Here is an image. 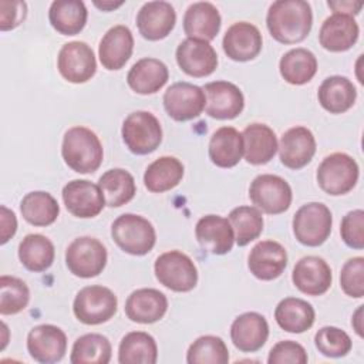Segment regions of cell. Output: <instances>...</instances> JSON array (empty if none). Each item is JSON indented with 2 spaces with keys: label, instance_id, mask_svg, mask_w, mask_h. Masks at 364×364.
<instances>
[{
  "label": "cell",
  "instance_id": "cell-1",
  "mask_svg": "<svg viewBox=\"0 0 364 364\" xmlns=\"http://www.w3.org/2000/svg\"><path fill=\"white\" fill-rule=\"evenodd\" d=\"M270 36L282 44L303 41L313 26L311 7L304 0H277L270 4L266 16Z\"/></svg>",
  "mask_w": 364,
  "mask_h": 364
},
{
  "label": "cell",
  "instance_id": "cell-2",
  "mask_svg": "<svg viewBox=\"0 0 364 364\" xmlns=\"http://www.w3.org/2000/svg\"><path fill=\"white\" fill-rule=\"evenodd\" d=\"M61 155L64 162L78 173H92L102 162V144L87 127H71L63 136Z\"/></svg>",
  "mask_w": 364,
  "mask_h": 364
},
{
  "label": "cell",
  "instance_id": "cell-3",
  "mask_svg": "<svg viewBox=\"0 0 364 364\" xmlns=\"http://www.w3.org/2000/svg\"><path fill=\"white\" fill-rule=\"evenodd\" d=\"M111 236L121 250L132 256L149 253L156 242V232L152 223L134 213L118 216L111 225Z\"/></svg>",
  "mask_w": 364,
  "mask_h": 364
},
{
  "label": "cell",
  "instance_id": "cell-4",
  "mask_svg": "<svg viewBox=\"0 0 364 364\" xmlns=\"http://www.w3.org/2000/svg\"><path fill=\"white\" fill-rule=\"evenodd\" d=\"M358 175V164L353 156L344 152H334L321 161L316 179L323 192L340 196L348 193L355 186Z\"/></svg>",
  "mask_w": 364,
  "mask_h": 364
},
{
  "label": "cell",
  "instance_id": "cell-5",
  "mask_svg": "<svg viewBox=\"0 0 364 364\" xmlns=\"http://www.w3.org/2000/svg\"><path fill=\"white\" fill-rule=\"evenodd\" d=\"M118 307V299L114 291L105 286H85L74 299L73 311L78 321L87 326H97L111 320Z\"/></svg>",
  "mask_w": 364,
  "mask_h": 364
},
{
  "label": "cell",
  "instance_id": "cell-6",
  "mask_svg": "<svg viewBox=\"0 0 364 364\" xmlns=\"http://www.w3.org/2000/svg\"><path fill=\"white\" fill-rule=\"evenodd\" d=\"M333 226V215L321 202H309L297 209L293 216V233L304 246L317 247L323 245Z\"/></svg>",
  "mask_w": 364,
  "mask_h": 364
},
{
  "label": "cell",
  "instance_id": "cell-7",
  "mask_svg": "<svg viewBox=\"0 0 364 364\" xmlns=\"http://www.w3.org/2000/svg\"><path fill=\"white\" fill-rule=\"evenodd\" d=\"M154 272L156 280L172 291L186 293L193 290L198 283V270L193 260L179 250L159 255L155 260Z\"/></svg>",
  "mask_w": 364,
  "mask_h": 364
},
{
  "label": "cell",
  "instance_id": "cell-8",
  "mask_svg": "<svg viewBox=\"0 0 364 364\" xmlns=\"http://www.w3.org/2000/svg\"><path fill=\"white\" fill-rule=\"evenodd\" d=\"M122 141L135 155L154 152L162 142L159 119L149 111L131 112L122 122Z\"/></svg>",
  "mask_w": 364,
  "mask_h": 364
},
{
  "label": "cell",
  "instance_id": "cell-9",
  "mask_svg": "<svg viewBox=\"0 0 364 364\" xmlns=\"http://www.w3.org/2000/svg\"><path fill=\"white\" fill-rule=\"evenodd\" d=\"M108 253L105 246L95 237L81 236L74 239L65 250L68 270L82 279L98 276L107 264Z\"/></svg>",
  "mask_w": 364,
  "mask_h": 364
},
{
  "label": "cell",
  "instance_id": "cell-10",
  "mask_svg": "<svg viewBox=\"0 0 364 364\" xmlns=\"http://www.w3.org/2000/svg\"><path fill=\"white\" fill-rule=\"evenodd\" d=\"M249 198L255 208L269 215L286 212L293 199L290 185L279 175H257L249 188Z\"/></svg>",
  "mask_w": 364,
  "mask_h": 364
},
{
  "label": "cell",
  "instance_id": "cell-11",
  "mask_svg": "<svg viewBox=\"0 0 364 364\" xmlns=\"http://www.w3.org/2000/svg\"><path fill=\"white\" fill-rule=\"evenodd\" d=\"M57 68L64 80L73 84L90 81L97 71L92 48L84 41L65 43L57 57Z\"/></svg>",
  "mask_w": 364,
  "mask_h": 364
},
{
  "label": "cell",
  "instance_id": "cell-12",
  "mask_svg": "<svg viewBox=\"0 0 364 364\" xmlns=\"http://www.w3.org/2000/svg\"><path fill=\"white\" fill-rule=\"evenodd\" d=\"M206 98L200 87L181 81L166 88L164 94V108L166 114L179 122L198 118L205 109Z\"/></svg>",
  "mask_w": 364,
  "mask_h": 364
},
{
  "label": "cell",
  "instance_id": "cell-13",
  "mask_svg": "<svg viewBox=\"0 0 364 364\" xmlns=\"http://www.w3.org/2000/svg\"><path fill=\"white\" fill-rule=\"evenodd\" d=\"M63 200L67 210L81 219L95 218L105 206L102 191L87 179H74L63 188Z\"/></svg>",
  "mask_w": 364,
  "mask_h": 364
},
{
  "label": "cell",
  "instance_id": "cell-14",
  "mask_svg": "<svg viewBox=\"0 0 364 364\" xmlns=\"http://www.w3.org/2000/svg\"><path fill=\"white\" fill-rule=\"evenodd\" d=\"M206 104L205 111L216 119H233L245 108V97L237 85L229 81L208 82L203 88Z\"/></svg>",
  "mask_w": 364,
  "mask_h": 364
},
{
  "label": "cell",
  "instance_id": "cell-15",
  "mask_svg": "<svg viewBox=\"0 0 364 364\" xmlns=\"http://www.w3.org/2000/svg\"><path fill=\"white\" fill-rule=\"evenodd\" d=\"M175 57L179 68L195 78L208 77L218 67V54L205 40L185 38L179 43Z\"/></svg>",
  "mask_w": 364,
  "mask_h": 364
},
{
  "label": "cell",
  "instance_id": "cell-16",
  "mask_svg": "<svg viewBox=\"0 0 364 364\" xmlns=\"http://www.w3.org/2000/svg\"><path fill=\"white\" fill-rule=\"evenodd\" d=\"M27 350L30 357L38 363H57L65 355L67 336L57 326L38 324L27 334Z\"/></svg>",
  "mask_w": 364,
  "mask_h": 364
},
{
  "label": "cell",
  "instance_id": "cell-17",
  "mask_svg": "<svg viewBox=\"0 0 364 364\" xmlns=\"http://www.w3.org/2000/svg\"><path fill=\"white\" fill-rule=\"evenodd\" d=\"M263 38L259 28L247 21H237L232 24L222 41L225 54L233 61H250L262 51Z\"/></svg>",
  "mask_w": 364,
  "mask_h": 364
},
{
  "label": "cell",
  "instance_id": "cell-18",
  "mask_svg": "<svg viewBox=\"0 0 364 364\" xmlns=\"http://www.w3.org/2000/svg\"><path fill=\"white\" fill-rule=\"evenodd\" d=\"M291 282L307 296L324 294L333 282L331 269L323 257L304 256L293 267Z\"/></svg>",
  "mask_w": 364,
  "mask_h": 364
},
{
  "label": "cell",
  "instance_id": "cell-19",
  "mask_svg": "<svg viewBox=\"0 0 364 364\" xmlns=\"http://www.w3.org/2000/svg\"><path fill=\"white\" fill-rule=\"evenodd\" d=\"M280 162L289 169L306 166L316 154V138L313 132L301 125L287 129L279 142Z\"/></svg>",
  "mask_w": 364,
  "mask_h": 364
},
{
  "label": "cell",
  "instance_id": "cell-20",
  "mask_svg": "<svg viewBox=\"0 0 364 364\" xmlns=\"http://www.w3.org/2000/svg\"><path fill=\"white\" fill-rule=\"evenodd\" d=\"M287 266V252L276 240H262L256 243L247 257L250 273L259 280L277 279Z\"/></svg>",
  "mask_w": 364,
  "mask_h": 364
},
{
  "label": "cell",
  "instance_id": "cell-21",
  "mask_svg": "<svg viewBox=\"0 0 364 364\" xmlns=\"http://www.w3.org/2000/svg\"><path fill=\"white\" fill-rule=\"evenodd\" d=\"M175 23V9L171 3L164 0L145 3L136 14L138 31L149 41L165 38L173 30Z\"/></svg>",
  "mask_w": 364,
  "mask_h": 364
},
{
  "label": "cell",
  "instance_id": "cell-22",
  "mask_svg": "<svg viewBox=\"0 0 364 364\" xmlns=\"http://www.w3.org/2000/svg\"><path fill=\"white\" fill-rule=\"evenodd\" d=\"M360 27L354 17L333 13L327 17L318 31L320 46L331 53L350 50L358 40Z\"/></svg>",
  "mask_w": 364,
  "mask_h": 364
},
{
  "label": "cell",
  "instance_id": "cell-23",
  "mask_svg": "<svg viewBox=\"0 0 364 364\" xmlns=\"http://www.w3.org/2000/svg\"><path fill=\"white\" fill-rule=\"evenodd\" d=\"M195 236L200 247L212 255H226L235 243L230 222L219 215L202 216L196 222Z\"/></svg>",
  "mask_w": 364,
  "mask_h": 364
},
{
  "label": "cell",
  "instance_id": "cell-24",
  "mask_svg": "<svg viewBox=\"0 0 364 364\" xmlns=\"http://www.w3.org/2000/svg\"><path fill=\"white\" fill-rule=\"evenodd\" d=\"M267 337V320L256 311H247L237 316L230 326V340L242 353H255L260 350L266 344Z\"/></svg>",
  "mask_w": 364,
  "mask_h": 364
},
{
  "label": "cell",
  "instance_id": "cell-25",
  "mask_svg": "<svg viewBox=\"0 0 364 364\" xmlns=\"http://www.w3.org/2000/svg\"><path fill=\"white\" fill-rule=\"evenodd\" d=\"M168 310L166 296L151 287L134 290L125 301L127 317L139 324H152L159 321Z\"/></svg>",
  "mask_w": 364,
  "mask_h": 364
},
{
  "label": "cell",
  "instance_id": "cell-26",
  "mask_svg": "<svg viewBox=\"0 0 364 364\" xmlns=\"http://www.w3.org/2000/svg\"><path fill=\"white\" fill-rule=\"evenodd\" d=\"M134 50V36L132 31L124 26L118 24L111 27L101 38L98 46V57L104 68L109 71L119 70L132 55Z\"/></svg>",
  "mask_w": 364,
  "mask_h": 364
},
{
  "label": "cell",
  "instance_id": "cell-27",
  "mask_svg": "<svg viewBox=\"0 0 364 364\" xmlns=\"http://www.w3.org/2000/svg\"><path fill=\"white\" fill-rule=\"evenodd\" d=\"M243 155L247 164L264 165L277 152L279 144L274 131L266 125L253 122L249 124L243 132Z\"/></svg>",
  "mask_w": 364,
  "mask_h": 364
},
{
  "label": "cell",
  "instance_id": "cell-28",
  "mask_svg": "<svg viewBox=\"0 0 364 364\" xmlns=\"http://www.w3.org/2000/svg\"><path fill=\"white\" fill-rule=\"evenodd\" d=\"M169 71L158 58L145 57L138 60L127 74L128 87L141 95L158 92L168 81Z\"/></svg>",
  "mask_w": 364,
  "mask_h": 364
},
{
  "label": "cell",
  "instance_id": "cell-29",
  "mask_svg": "<svg viewBox=\"0 0 364 364\" xmlns=\"http://www.w3.org/2000/svg\"><path fill=\"white\" fill-rule=\"evenodd\" d=\"M220 24L219 10L209 1L192 3L183 16V31L189 38L210 41L218 36Z\"/></svg>",
  "mask_w": 364,
  "mask_h": 364
},
{
  "label": "cell",
  "instance_id": "cell-30",
  "mask_svg": "<svg viewBox=\"0 0 364 364\" xmlns=\"http://www.w3.org/2000/svg\"><path fill=\"white\" fill-rule=\"evenodd\" d=\"M208 154L212 164L219 168L236 166L243 155L242 132L233 127L218 128L210 136Z\"/></svg>",
  "mask_w": 364,
  "mask_h": 364
},
{
  "label": "cell",
  "instance_id": "cell-31",
  "mask_svg": "<svg viewBox=\"0 0 364 364\" xmlns=\"http://www.w3.org/2000/svg\"><path fill=\"white\" fill-rule=\"evenodd\" d=\"M317 98L330 114H343L355 104L357 90L347 77L331 75L320 84Z\"/></svg>",
  "mask_w": 364,
  "mask_h": 364
},
{
  "label": "cell",
  "instance_id": "cell-32",
  "mask_svg": "<svg viewBox=\"0 0 364 364\" xmlns=\"http://www.w3.org/2000/svg\"><path fill=\"white\" fill-rule=\"evenodd\" d=\"M316 313L313 306L299 297H286L274 309V320L287 333L300 334L311 328Z\"/></svg>",
  "mask_w": 364,
  "mask_h": 364
},
{
  "label": "cell",
  "instance_id": "cell-33",
  "mask_svg": "<svg viewBox=\"0 0 364 364\" xmlns=\"http://www.w3.org/2000/svg\"><path fill=\"white\" fill-rule=\"evenodd\" d=\"M88 11L80 0H55L48 10L51 27L63 36L78 34L87 23Z\"/></svg>",
  "mask_w": 364,
  "mask_h": 364
},
{
  "label": "cell",
  "instance_id": "cell-34",
  "mask_svg": "<svg viewBox=\"0 0 364 364\" xmlns=\"http://www.w3.org/2000/svg\"><path fill=\"white\" fill-rule=\"evenodd\" d=\"M183 165L175 156H159L148 165L144 173V185L149 192L162 193L173 189L183 178Z\"/></svg>",
  "mask_w": 364,
  "mask_h": 364
},
{
  "label": "cell",
  "instance_id": "cell-35",
  "mask_svg": "<svg viewBox=\"0 0 364 364\" xmlns=\"http://www.w3.org/2000/svg\"><path fill=\"white\" fill-rule=\"evenodd\" d=\"M279 71L286 82L291 85H303L311 81L316 75L317 58L307 48H291L280 58Z\"/></svg>",
  "mask_w": 364,
  "mask_h": 364
},
{
  "label": "cell",
  "instance_id": "cell-36",
  "mask_svg": "<svg viewBox=\"0 0 364 364\" xmlns=\"http://www.w3.org/2000/svg\"><path fill=\"white\" fill-rule=\"evenodd\" d=\"M98 186L102 191L105 205L109 208H119L128 203L136 193L134 176L122 168H112L104 172L98 179Z\"/></svg>",
  "mask_w": 364,
  "mask_h": 364
},
{
  "label": "cell",
  "instance_id": "cell-37",
  "mask_svg": "<svg viewBox=\"0 0 364 364\" xmlns=\"http://www.w3.org/2000/svg\"><path fill=\"white\" fill-rule=\"evenodd\" d=\"M55 250L53 242L40 233H30L18 245L21 264L34 273L47 270L54 262Z\"/></svg>",
  "mask_w": 364,
  "mask_h": 364
},
{
  "label": "cell",
  "instance_id": "cell-38",
  "mask_svg": "<svg viewBox=\"0 0 364 364\" xmlns=\"http://www.w3.org/2000/svg\"><path fill=\"white\" fill-rule=\"evenodd\" d=\"M158 347L155 338L145 331L125 334L118 347L119 364H155Z\"/></svg>",
  "mask_w": 364,
  "mask_h": 364
},
{
  "label": "cell",
  "instance_id": "cell-39",
  "mask_svg": "<svg viewBox=\"0 0 364 364\" xmlns=\"http://www.w3.org/2000/svg\"><path fill=\"white\" fill-rule=\"evenodd\" d=\"M20 212L26 222L33 226H48L60 215V206L55 198L44 191L28 192L20 202Z\"/></svg>",
  "mask_w": 364,
  "mask_h": 364
},
{
  "label": "cell",
  "instance_id": "cell-40",
  "mask_svg": "<svg viewBox=\"0 0 364 364\" xmlns=\"http://www.w3.org/2000/svg\"><path fill=\"white\" fill-rule=\"evenodd\" d=\"M112 355L109 340L98 333L78 337L71 348V364H108Z\"/></svg>",
  "mask_w": 364,
  "mask_h": 364
},
{
  "label": "cell",
  "instance_id": "cell-41",
  "mask_svg": "<svg viewBox=\"0 0 364 364\" xmlns=\"http://www.w3.org/2000/svg\"><path fill=\"white\" fill-rule=\"evenodd\" d=\"M228 220L235 233V242L237 246H246L260 236L263 232L262 212L255 206H237L230 210Z\"/></svg>",
  "mask_w": 364,
  "mask_h": 364
},
{
  "label": "cell",
  "instance_id": "cell-42",
  "mask_svg": "<svg viewBox=\"0 0 364 364\" xmlns=\"http://www.w3.org/2000/svg\"><path fill=\"white\" fill-rule=\"evenodd\" d=\"M188 364H226L229 363V350L225 341L218 336H200L188 348Z\"/></svg>",
  "mask_w": 364,
  "mask_h": 364
},
{
  "label": "cell",
  "instance_id": "cell-43",
  "mask_svg": "<svg viewBox=\"0 0 364 364\" xmlns=\"http://www.w3.org/2000/svg\"><path fill=\"white\" fill-rule=\"evenodd\" d=\"M30 301L28 286L18 277L3 274L0 277V313L3 316L23 311Z\"/></svg>",
  "mask_w": 364,
  "mask_h": 364
},
{
  "label": "cell",
  "instance_id": "cell-44",
  "mask_svg": "<svg viewBox=\"0 0 364 364\" xmlns=\"http://www.w3.org/2000/svg\"><path fill=\"white\" fill-rule=\"evenodd\" d=\"M316 348L326 357H344L350 353L353 343L350 336L334 326L321 327L314 336Z\"/></svg>",
  "mask_w": 364,
  "mask_h": 364
},
{
  "label": "cell",
  "instance_id": "cell-45",
  "mask_svg": "<svg viewBox=\"0 0 364 364\" xmlns=\"http://www.w3.org/2000/svg\"><path fill=\"white\" fill-rule=\"evenodd\" d=\"M340 286L343 291L354 299L364 296V257L355 256L348 259L341 267Z\"/></svg>",
  "mask_w": 364,
  "mask_h": 364
},
{
  "label": "cell",
  "instance_id": "cell-46",
  "mask_svg": "<svg viewBox=\"0 0 364 364\" xmlns=\"http://www.w3.org/2000/svg\"><path fill=\"white\" fill-rule=\"evenodd\" d=\"M340 235L343 242L351 247L364 249V212L363 209L350 210L341 220Z\"/></svg>",
  "mask_w": 364,
  "mask_h": 364
},
{
  "label": "cell",
  "instance_id": "cell-47",
  "mask_svg": "<svg viewBox=\"0 0 364 364\" xmlns=\"http://www.w3.org/2000/svg\"><path fill=\"white\" fill-rule=\"evenodd\" d=\"M309 360L304 347L293 340H283L276 343L269 351V364H306Z\"/></svg>",
  "mask_w": 364,
  "mask_h": 364
},
{
  "label": "cell",
  "instance_id": "cell-48",
  "mask_svg": "<svg viewBox=\"0 0 364 364\" xmlns=\"http://www.w3.org/2000/svg\"><path fill=\"white\" fill-rule=\"evenodd\" d=\"M27 16L24 1H0V30L7 31L20 26Z\"/></svg>",
  "mask_w": 364,
  "mask_h": 364
},
{
  "label": "cell",
  "instance_id": "cell-49",
  "mask_svg": "<svg viewBox=\"0 0 364 364\" xmlns=\"http://www.w3.org/2000/svg\"><path fill=\"white\" fill-rule=\"evenodd\" d=\"M0 243L6 245L17 230V219L13 210H10L7 206H0Z\"/></svg>",
  "mask_w": 364,
  "mask_h": 364
},
{
  "label": "cell",
  "instance_id": "cell-50",
  "mask_svg": "<svg viewBox=\"0 0 364 364\" xmlns=\"http://www.w3.org/2000/svg\"><path fill=\"white\" fill-rule=\"evenodd\" d=\"M327 6L334 11V13H340V14H347V16H357L361 9H363V3L361 1H327Z\"/></svg>",
  "mask_w": 364,
  "mask_h": 364
},
{
  "label": "cell",
  "instance_id": "cell-51",
  "mask_svg": "<svg viewBox=\"0 0 364 364\" xmlns=\"http://www.w3.org/2000/svg\"><path fill=\"white\" fill-rule=\"evenodd\" d=\"M363 307L364 306H358V309L355 310V313L353 314V318H351V326L355 330V333L358 334V337H363Z\"/></svg>",
  "mask_w": 364,
  "mask_h": 364
},
{
  "label": "cell",
  "instance_id": "cell-52",
  "mask_svg": "<svg viewBox=\"0 0 364 364\" xmlns=\"http://www.w3.org/2000/svg\"><path fill=\"white\" fill-rule=\"evenodd\" d=\"M122 4H124V1H118V3H114V1H102V3L94 1V6L98 7V9H101V10H104V11L114 10V9H117V7L122 6Z\"/></svg>",
  "mask_w": 364,
  "mask_h": 364
}]
</instances>
